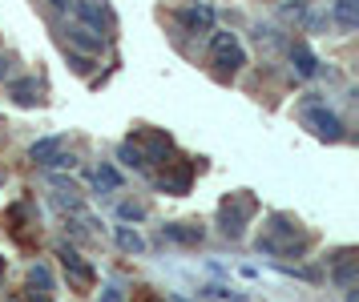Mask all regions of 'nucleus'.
Instances as JSON below:
<instances>
[{"instance_id": "1", "label": "nucleus", "mask_w": 359, "mask_h": 302, "mask_svg": "<svg viewBox=\"0 0 359 302\" xmlns=\"http://www.w3.org/2000/svg\"><path fill=\"white\" fill-rule=\"evenodd\" d=\"M311 246V238L299 230V222H291L287 214H271L266 218V230L259 238L262 254H275V258H299Z\"/></svg>"}, {"instance_id": "2", "label": "nucleus", "mask_w": 359, "mask_h": 302, "mask_svg": "<svg viewBox=\"0 0 359 302\" xmlns=\"http://www.w3.org/2000/svg\"><path fill=\"white\" fill-rule=\"evenodd\" d=\"M259 214V202L250 198V193H230L226 202L218 206V222H222V234L226 238H243L246 222Z\"/></svg>"}, {"instance_id": "3", "label": "nucleus", "mask_w": 359, "mask_h": 302, "mask_svg": "<svg viewBox=\"0 0 359 302\" xmlns=\"http://www.w3.org/2000/svg\"><path fill=\"white\" fill-rule=\"evenodd\" d=\"M210 61H214V69H218V77H234L246 64V53H243V45H238L234 32H214L210 36Z\"/></svg>"}, {"instance_id": "4", "label": "nucleus", "mask_w": 359, "mask_h": 302, "mask_svg": "<svg viewBox=\"0 0 359 302\" xmlns=\"http://www.w3.org/2000/svg\"><path fill=\"white\" fill-rule=\"evenodd\" d=\"M303 121H307L311 133H315V137H323V142H339V137H343L339 117H335L331 109H323V105H319L315 97H311L307 105H303Z\"/></svg>"}, {"instance_id": "5", "label": "nucleus", "mask_w": 359, "mask_h": 302, "mask_svg": "<svg viewBox=\"0 0 359 302\" xmlns=\"http://www.w3.org/2000/svg\"><path fill=\"white\" fill-rule=\"evenodd\" d=\"M57 258H61V266H65L69 282L81 290V294H85V290H93V282H97V270H93V266H89V262H85V258L73 250V246H57Z\"/></svg>"}, {"instance_id": "6", "label": "nucleus", "mask_w": 359, "mask_h": 302, "mask_svg": "<svg viewBox=\"0 0 359 302\" xmlns=\"http://www.w3.org/2000/svg\"><path fill=\"white\" fill-rule=\"evenodd\" d=\"M194 181V161H165V170L158 174V186L165 193H186Z\"/></svg>"}, {"instance_id": "7", "label": "nucleus", "mask_w": 359, "mask_h": 302, "mask_svg": "<svg viewBox=\"0 0 359 302\" xmlns=\"http://www.w3.org/2000/svg\"><path fill=\"white\" fill-rule=\"evenodd\" d=\"M73 13H77V20H81L85 29H93L105 36V29L114 25L109 20V8H105V0H73Z\"/></svg>"}, {"instance_id": "8", "label": "nucleus", "mask_w": 359, "mask_h": 302, "mask_svg": "<svg viewBox=\"0 0 359 302\" xmlns=\"http://www.w3.org/2000/svg\"><path fill=\"white\" fill-rule=\"evenodd\" d=\"M29 158L41 161V165H73V158L65 153V137H41L29 149Z\"/></svg>"}, {"instance_id": "9", "label": "nucleus", "mask_w": 359, "mask_h": 302, "mask_svg": "<svg viewBox=\"0 0 359 302\" xmlns=\"http://www.w3.org/2000/svg\"><path fill=\"white\" fill-rule=\"evenodd\" d=\"M65 41H69V45H77L81 53H101V48H105V36H101V32H93V29H85L81 20L65 29Z\"/></svg>"}, {"instance_id": "10", "label": "nucleus", "mask_w": 359, "mask_h": 302, "mask_svg": "<svg viewBox=\"0 0 359 302\" xmlns=\"http://www.w3.org/2000/svg\"><path fill=\"white\" fill-rule=\"evenodd\" d=\"M137 137H146V149H142V158H146V165H154V161H162L170 149H174V142L165 137V133H158V129H142Z\"/></svg>"}, {"instance_id": "11", "label": "nucleus", "mask_w": 359, "mask_h": 302, "mask_svg": "<svg viewBox=\"0 0 359 302\" xmlns=\"http://www.w3.org/2000/svg\"><path fill=\"white\" fill-rule=\"evenodd\" d=\"M178 20H182L190 32H210L214 8H210V4H190V8H182V13H178Z\"/></svg>"}, {"instance_id": "12", "label": "nucleus", "mask_w": 359, "mask_h": 302, "mask_svg": "<svg viewBox=\"0 0 359 302\" xmlns=\"http://www.w3.org/2000/svg\"><path fill=\"white\" fill-rule=\"evenodd\" d=\"M162 238L165 242H178V246H198V242H202V226H194V222L162 226Z\"/></svg>"}, {"instance_id": "13", "label": "nucleus", "mask_w": 359, "mask_h": 302, "mask_svg": "<svg viewBox=\"0 0 359 302\" xmlns=\"http://www.w3.org/2000/svg\"><path fill=\"white\" fill-rule=\"evenodd\" d=\"M291 61H294V73H299V77H315V73H319V61H315V53H311L303 41L291 45Z\"/></svg>"}, {"instance_id": "14", "label": "nucleus", "mask_w": 359, "mask_h": 302, "mask_svg": "<svg viewBox=\"0 0 359 302\" xmlns=\"http://www.w3.org/2000/svg\"><path fill=\"white\" fill-rule=\"evenodd\" d=\"M8 93H13L17 105H36V101H41V85H36L33 77H20V81L8 85Z\"/></svg>"}, {"instance_id": "15", "label": "nucleus", "mask_w": 359, "mask_h": 302, "mask_svg": "<svg viewBox=\"0 0 359 302\" xmlns=\"http://www.w3.org/2000/svg\"><path fill=\"white\" fill-rule=\"evenodd\" d=\"M335 282H339V287H351V282H355V254H351V250H343V254L335 258Z\"/></svg>"}, {"instance_id": "16", "label": "nucleus", "mask_w": 359, "mask_h": 302, "mask_svg": "<svg viewBox=\"0 0 359 302\" xmlns=\"http://www.w3.org/2000/svg\"><path fill=\"white\" fill-rule=\"evenodd\" d=\"M335 20L351 32L359 25V0H335Z\"/></svg>"}, {"instance_id": "17", "label": "nucleus", "mask_w": 359, "mask_h": 302, "mask_svg": "<svg viewBox=\"0 0 359 302\" xmlns=\"http://www.w3.org/2000/svg\"><path fill=\"white\" fill-rule=\"evenodd\" d=\"M29 290H41V294H53V274L45 262H36L33 270H29Z\"/></svg>"}, {"instance_id": "18", "label": "nucleus", "mask_w": 359, "mask_h": 302, "mask_svg": "<svg viewBox=\"0 0 359 302\" xmlns=\"http://www.w3.org/2000/svg\"><path fill=\"white\" fill-rule=\"evenodd\" d=\"M93 181H97V190H121V174H117L109 161H101V165H97Z\"/></svg>"}, {"instance_id": "19", "label": "nucleus", "mask_w": 359, "mask_h": 302, "mask_svg": "<svg viewBox=\"0 0 359 302\" xmlns=\"http://www.w3.org/2000/svg\"><path fill=\"white\" fill-rule=\"evenodd\" d=\"M117 246H121L126 254H142V250H146V242H142V234H137V230H126V226L117 230Z\"/></svg>"}, {"instance_id": "20", "label": "nucleus", "mask_w": 359, "mask_h": 302, "mask_svg": "<svg viewBox=\"0 0 359 302\" xmlns=\"http://www.w3.org/2000/svg\"><path fill=\"white\" fill-rule=\"evenodd\" d=\"M117 158L126 161V165H133V170H146V158H142V145H133V142H121V149H117Z\"/></svg>"}, {"instance_id": "21", "label": "nucleus", "mask_w": 359, "mask_h": 302, "mask_svg": "<svg viewBox=\"0 0 359 302\" xmlns=\"http://www.w3.org/2000/svg\"><path fill=\"white\" fill-rule=\"evenodd\" d=\"M126 222H142L146 218V206H137V202H121V210H117Z\"/></svg>"}, {"instance_id": "22", "label": "nucleus", "mask_w": 359, "mask_h": 302, "mask_svg": "<svg viewBox=\"0 0 359 302\" xmlns=\"http://www.w3.org/2000/svg\"><path fill=\"white\" fill-rule=\"evenodd\" d=\"M101 302H121V290H117V287H105V294H101Z\"/></svg>"}, {"instance_id": "23", "label": "nucleus", "mask_w": 359, "mask_h": 302, "mask_svg": "<svg viewBox=\"0 0 359 302\" xmlns=\"http://www.w3.org/2000/svg\"><path fill=\"white\" fill-rule=\"evenodd\" d=\"M8 73H13V61H8V57H0V81H8Z\"/></svg>"}, {"instance_id": "24", "label": "nucleus", "mask_w": 359, "mask_h": 302, "mask_svg": "<svg viewBox=\"0 0 359 302\" xmlns=\"http://www.w3.org/2000/svg\"><path fill=\"white\" fill-rule=\"evenodd\" d=\"M137 302H162V298H158L154 290H137Z\"/></svg>"}, {"instance_id": "25", "label": "nucleus", "mask_w": 359, "mask_h": 302, "mask_svg": "<svg viewBox=\"0 0 359 302\" xmlns=\"http://www.w3.org/2000/svg\"><path fill=\"white\" fill-rule=\"evenodd\" d=\"M49 4L57 8V13H65V8H69V0H49Z\"/></svg>"}, {"instance_id": "26", "label": "nucleus", "mask_w": 359, "mask_h": 302, "mask_svg": "<svg viewBox=\"0 0 359 302\" xmlns=\"http://www.w3.org/2000/svg\"><path fill=\"white\" fill-rule=\"evenodd\" d=\"M0 278H4V254H0Z\"/></svg>"}, {"instance_id": "27", "label": "nucleus", "mask_w": 359, "mask_h": 302, "mask_svg": "<svg viewBox=\"0 0 359 302\" xmlns=\"http://www.w3.org/2000/svg\"><path fill=\"white\" fill-rule=\"evenodd\" d=\"M13 302H20V298H13Z\"/></svg>"}]
</instances>
